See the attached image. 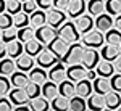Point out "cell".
Wrapping results in <instances>:
<instances>
[{
	"instance_id": "cell-49",
	"label": "cell",
	"mask_w": 121,
	"mask_h": 111,
	"mask_svg": "<svg viewBox=\"0 0 121 111\" xmlns=\"http://www.w3.org/2000/svg\"><path fill=\"white\" fill-rule=\"evenodd\" d=\"M113 66H115V71L116 73H121V55L113 61Z\"/></svg>"
},
{
	"instance_id": "cell-1",
	"label": "cell",
	"mask_w": 121,
	"mask_h": 111,
	"mask_svg": "<svg viewBox=\"0 0 121 111\" xmlns=\"http://www.w3.org/2000/svg\"><path fill=\"white\" fill-rule=\"evenodd\" d=\"M56 32H58V37H61L68 44H74V42H78L81 39V34H79V31L76 28L74 21H65L56 29Z\"/></svg>"
},
{
	"instance_id": "cell-55",
	"label": "cell",
	"mask_w": 121,
	"mask_h": 111,
	"mask_svg": "<svg viewBox=\"0 0 121 111\" xmlns=\"http://www.w3.org/2000/svg\"><path fill=\"white\" fill-rule=\"evenodd\" d=\"M120 50H121V45H120Z\"/></svg>"
},
{
	"instance_id": "cell-44",
	"label": "cell",
	"mask_w": 121,
	"mask_h": 111,
	"mask_svg": "<svg viewBox=\"0 0 121 111\" xmlns=\"http://www.w3.org/2000/svg\"><path fill=\"white\" fill-rule=\"evenodd\" d=\"M37 8L39 7H37V2L36 0H26V2H23V11H26L28 15L34 13Z\"/></svg>"
},
{
	"instance_id": "cell-36",
	"label": "cell",
	"mask_w": 121,
	"mask_h": 111,
	"mask_svg": "<svg viewBox=\"0 0 121 111\" xmlns=\"http://www.w3.org/2000/svg\"><path fill=\"white\" fill-rule=\"evenodd\" d=\"M105 11L112 16H118L121 13V0H105Z\"/></svg>"
},
{
	"instance_id": "cell-27",
	"label": "cell",
	"mask_w": 121,
	"mask_h": 111,
	"mask_svg": "<svg viewBox=\"0 0 121 111\" xmlns=\"http://www.w3.org/2000/svg\"><path fill=\"white\" fill-rule=\"evenodd\" d=\"M16 71V61L10 56H5L0 60V74L3 76H11Z\"/></svg>"
},
{
	"instance_id": "cell-22",
	"label": "cell",
	"mask_w": 121,
	"mask_h": 111,
	"mask_svg": "<svg viewBox=\"0 0 121 111\" xmlns=\"http://www.w3.org/2000/svg\"><path fill=\"white\" fill-rule=\"evenodd\" d=\"M47 24V15H45V10H36L34 13L29 15V26H32L34 29L40 28Z\"/></svg>"
},
{
	"instance_id": "cell-5",
	"label": "cell",
	"mask_w": 121,
	"mask_h": 111,
	"mask_svg": "<svg viewBox=\"0 0 121 111\" xmlns=\"http://www.w3.org/2000/svg\"><path fill=\"white\" fill-rule=\"evenodd\" d=\"M56 36H58L56 29L52 28V26H48V24H44V26H40V28L36 29V39H37L42 45H48Z\"/></svg>"
},
{
	"instance_id": "cell-30",
	"label": "cell",
	"mask_w": 121,
	"mask_h": 111,
	"mask_svg": "<svg viewBox=\"0 0 121 111\" xmlns=\"http://www.w3.org/2000/svg\"><path fill=\"white\" fill-rule=\"evenodd\" d=\"M50 108L52 110H61V111H66V110H69V98L68 97H65V95H56L53 100H50Z\"/></svg>"
},
{
	"instance_id": "cell-18",
	"label": "cell",
	"mask_w": 121,
	"mask_h": 111,
	"mask_svg": "<svg viewBox=\"0 0 121 111\" xmlns=\"http://www.w3.org/2000/svg\"><path fill=\"white\" fill-rule=\"evenodd\" d=\"M24 53V44L18 40V39H15V40H11L7 44V56L10 58H13V60H16L19 55H23Z\"/></svg>"
},
{
	"instance_id": "cell-41",
	"label": "cell",
	"mask_w": 121,
	"mask_h": 111,
	"mask_svg": "<svg viewBox=\"0 0 121 111\" xmlns=\"http://www.w3.org/2000/svg\"><path fill=\"white\" fill-rule=\"evenodd\" d=\"M10 90H11V81H10L7 76L0 74V95L5 97V95L10 93Z\"/></svg>"
},
{
	"instance_id": "cell-34",
	"label": "cell",
	"mask_w": 121,
	"mask_h": 111,
	"mask_svg": "<svg viewBox=\"0 0 121 111\" xmlns=\"http://www.w3.org/2000/svg\"><path fill=\"white\" fill-rule=\"evenodd\" d=\"M87 108V100L81 95H74L69 98V110L73 111H84Z\"/></svg>"
},
{
	"instance_id": "cell-24",
	"label": "cell",
	"mask_w": 121,
	"mask_h": 111,
	"mask_svg": "<svg viewBox=\"0 0 121 111\" xmlns=\"http://www.w3.org/2000/svg\"><path fill=\"white\" fill-rule=\"evenodd\" d=\"M92 92H94L92 81H89L87 77L76 82V95H81V97H84V98H87Z\"/></svg>"
},
{
	"instance_id": "cell-46",
	"label": "cell",
	"mask_w": 121,
	"mask_h": 111,
	"mask_svg": "<svg viewBox=\"0 0 121 111\" xmlns=\"http://www.w3.org/2000/svg\"><path fill=\"white\" fill-rule=\"evenodd\" d=\"M69 5V0H53V8L56 10H63L65 11Z\"/></svg>"
},
{
	"instance_id": "cell-17",
	"label": "cell",
	"mask_w": 121,
	"mask_h": 111,
	"mask_svg": "<svg viewBox=\"0 0 121 111\" xmlns=\"http://www.w3.org/2000/svg\"><path fill=\"white\" fill-rule=\"evenodd\" d=\"M121 55V50H120V45H102V50H100V56L107 61H115L118 56Z\"/></svg>"
},
{
	"instance_id": "cell-37",
	"label": "cell",
	"mask_w": 121,
	"mask_h": 111,
	"mask_svg": "<svg viewBox=\"0 0 121 111\" xmlns=\"http://www.w3.org/2000/svg\"><path fill=\"white\" fill-rule=\"evenodd\" d=\"M13 26H16V28H24V26H29V15L26 11H19L16 15H13Z\"/></svg>"
},
{
	"instance_id": "cell-16",
	"label": "cell",
	"mask_w": 121,
	"mask_h": 111,
	"mask_svg": "<svg viewBox=\"0 0 121 111\" xmlns=\"http://www.w3.org/2000/svg\"><path fill=\"white\" fill-rule=\"evenodd\" d=\"M16 69H21V71H24V73H28V71H31L32 68H34V65H36V60H34V56H31L29 53H23V55H19L16 60Z\"/></svg>"
},
{
	"instance_id": "cell-21",
	"label": "cell",
	"mask_w": 121,
	"mask_h": 111,
	"mask_svg": "<svg viewBox=\"0 0 121 111\" xmlns=\"http://www.w3.org/2000/svg\"><path fill=\"white\" fill-rule=\"evenodd\" d=\"M10 81H11V85L13 87H26L29 84V74H26L21 69H16L15 73L10 76Z\"/></svg>"
},
{
	"instance_id": "cell-45",
	"label": "cell",
	"mask_w": 121,
	"mask_h": 111,
	"mask_svg": "<svg viewBox=\"0 0 121 111\" xmlns=\"http://www.w3.org/2000/svg\"><path fill=\"white\" fill-rule=\"evenodd\" d=\"M11 110H15V105L11 103V100L7 97H2L0 98V111H11Z\"/></svg>"
},
{
	"instance_id": "cell-52",
	"label": "cell",
	"mask_w": 121,
	"mask_h": 111,
	"mask_svg": "<svg viewBox=\"0 0 121 111\" xmlns=\"http://www.w3.org/2000/svg\"><path fill=\"white\" fill-rule=\"evenodd\" d=\"M5 11V0H0V13Z\"/></svg>"
},
{
	"instance_id": "cell-9",
	"label": "cell",
	"mask_w": 121,
	"mask_h": 111,
	"mask_svg": "<svg viewBox=\"0 0 121 111\" xmlns=\"http://www.w3.org/2000/svg\"><path fill=\"white\" fill-rule=\"evenodd\" d=\"M48 79L52 81V82L55 84H60L61 81H65L68 79V74H66V66L65 63H55V65L50 68V71H48Z\"/></svg>"
},
{
	"instance_id": "cell-12",
	"label": "cell",
	"mask_w": 121,
	"mask_h": 111,
	"mask_svg": "<svg viewBox=\"0 0 121 111\" xmlns=\"http://www.w3.org/2000/svg\"><path fill=\"white\" fill-rule=\"evenodd\" d=\"M87 10V5H86V0H69V5L66 8V15L69 18L76 19L78 16L84 15V11Z\"/></svg>"
},
{
	"instance_id": "cell-31",
	"label": "cell",
	"mask_w": 121,
	"mask_h": 111,
	"mask_svg": "<svg viewBox=\"0 0 121 111\" xmlns=\"http://www.w3.org/2000/svg\"><path fill=\"white\" fill-rule=\"evenodd\" d=\"M42 95L45 97L47 100H53L56 95H58V84L52 82V81H47L42 84Z\"/></svg>"
},
{
	"instance_id": "cell-53",
	"label": "cell",
	"mask_w": 121,
	"mask_h": 111,
	"mask_svg": "<svg viewBox=\"0 0 121 111\" xmlns=\"http://www.w3.org/2000/svg\"><path fill=\"white\" fill-rule=\"evenodd\" d=\"M0 40H2V29H0Z\"/></svg>"
},
{
	"instance_id": "cell-14",
	"label": "cell",
	"mask_w": 121,
	"mask_h": 111,
	"mask_svg": "<svg viewBox=\"0 0 121 111\" xmlns=\"http://www.w3.org/2000/svg\"><path fill=\"white\" fill-rule=\"evenodd\" d=\"M87 108L92 111H102L107 110L105 108V95L99 92H92L87 97Z\"/></svg>"
},
{
	"instance_id": "cell-26",
	"label": "cell",
	"mask_w": 121,
	"mask_h": 111,
	"mask_svg": "<svg viewBox=\"0 0 121 111\" xmlns=\"http://www.w3.org/2000/svg\"><path fill=\"white\" fill-rule=\"evenodd\" d=\"M95 71H97V76H103V77H112L113 74L116 73L113 61H107V60L99 61V65L95 66Z\"/></svg>"
},
{
	"instance_id": "cell-42",
	"label": "cell",
	"mask_w": 121,
	"mask_h": 111,
	"mask_svg": "<svg viewBox=\"0 0 121 111\" xmlns=\"http://www.w3.org/2000/svg\"><path fill=\"white\" fill-rule=\"evenodd\" d=\"M13 26V15H10L8 11L0 13V29H7Z\"/></svg>"
},
{
	"instance_id": "cell-35",
	"label": "cell",
	"mask_w": 121,
	"mask_h": 111,
	"mask_svg": "<svg viewBox=\"0 0 121 111\" xmlns=\"http://www.w3.org/2000/svg\"><path fill=\"white\" fill-rule=\"evenodd\" d=\"M34 37H36V29L32 26H24V28L18 29V40H21L23 44L31 40V39H34Z\"/></svg>"
},
{
	"instance_id": "cell-4",
	"label": "cell",
	"mask_w": 121,
	"mask_h": 111,
	"mask_svg": "<svg viewBox=\"0 0 121 111\" xmlns=\"http://www.w3.org/2000/svg\"><path fill=\"white\" fill-rule=\"evenodd\" d=\"M100 58H102V56H100V52H97V48L87 47V48H84V52H82L81 63H82L87 69H95V66L99 65Z\"/></svg>"
},
{
	"instance_id": "cell-25",
	"label": "cell",
	"mask_w": 121,
	"mask_h": 111,
	"mask_svg": "<svg viewBox=\"0 0 121 111\" xmlns=\"http://www.w3.org/2000/svg\"><path fill=\"white\" fill-rule=\"evenodd\" d=\"M58 93L60 95H65L68 98L74 97L76 95V84L71 81V79H65L58 84Z\"/></svg>"
},
{
	"instance_id": "cell-54",
	"label": "cell",
	"mask_w": 121,
	"mask_h": 111,
	"mask_svg": "<svg viewBox=\"0 0 121 111\" xmlns=\"http://www.w3.org/2000/svg\"><path fill=\"white\" fill-rule=\"evenodd\" d=\"M21 2H26V0H21Z\"/></svg>"
},
{
	"instance_id": "cell-8",
	"label": "cell",
	"mask_w": 121,
	"mask_h": 111,
	"mask_svg": "<svg viewBox=\"0 0 121 111\" xmlns=\"http://www.w3.org/2000/svg\"><path fill=\"white\" fill-rule=\"evenodd\" d=\"M68 47H69V44H68L66 40H63L61 37L56 36L55 39H53V40L47 45V48H48V50H50V52H52V53H53L58 60H61V58H63V55L66 53V50H68Z\"/></svg>"
},
{
	"instance_id": "cell-11",
	"label": "cell",
	"mask_w": 121,
	"mask_h": 111,
	"mask_svg": "<svg viewBox=\"0 0 121 111\" xmlns=\"http://www.w3.org/2000/svg\"><path fill=\"white\" fill-rule=\"evenodd\" d=\"M56 61H60V60H58V58H56L48 48H44V50L36 56V63H37L40 68H45V69H47V68H52Z\"/></svg>"
},
{
	"instance_id": "cell-38",
	"label": "cell",
	"mask_w": 121,
	"mask_h": 111,
	"mask_svg": "<svg viewBox=\"0 0 121 111\" xmlns=\"http://www.w3.org/2000/svg\"><path fill=\"white\" fill-rule=\"evenodd\" d=\"M15 39H18V28L16 26H10L7 29H2V40L5 44H8Z\"/></svg>"
},
{
	"instance_id": "cell-47",
	"label": "cell",
	"mask_w": 121,
	"mask_h": 111,
	"mask_svg": "<svg viewBox=\"0 0 121 111\" xmlns=\"http://www.w3.org/2000/svg\"><path fill=\"white\" fill-rule=\"evenodd\" d=\"M37 2V7L40 10H48L53 7V0H36Z\"/></svg>"
},
{
	"instance_id": "cell-10",
	"label": "cell",
	"mask_w": 121,
	"mask_h": 111,
	"mask_svg": "<svg viewBox=\"0 0 121 111\" xmlns=\"http://www.w3.org/2000/svg\"><path fill=\"white\" fill-rule=\"evenodd\" d=\"M113 23H115V19L112 18V15H108V13L105 11V13H102V15L95 16V19H94V28L105 34L108 29L113 28Z\"/></svg>"
},
{
	"instance_id": "cell-28",
	"label": "cell",
	"mask_w": 121,
	"mask_h": 111,
	"mask_svg": "<svg viewBox=\"0 0 121 111\" xmlns=\"http://www.w3.org/2000/svg\"><path fill=\"white\" fill-rule=\"evenodd\" d=\"M42 50H44V45L39 42L36 37L31 39V40H28V42H24V52L29 53L31 56H37Z\"/></svg>"
},
{
	"instance_id": "cell-13",
	"label": "cell",
	"mask_w": 121,
	"mask_h": 111,
	"mask_svg": "<svg viewBox=\"0 0 121 111\" xmlns=\"http://www.w3.org/2000/svg\"><path fill=\"white\" fill-rule=\"evenodd\" d=\"M74 24L78 28V31H79V34L82 36V34L94 29V16L92 15H81V16H78L74 19Z\"/></svg>"
},
{
	"instance_id": "cell-51",
	"label": "cell",
	"mask_w": 121,
	"mask_h": 111,
	"mask_svg": "<svg viewBox=\"0 0 121 111\" xmlns=\"http://www.w3.org/2000/svg\"><path fill=\"white\" fill-rule=\"evenodd\" d=\"M113 28H116L118 31H121V13L116 16V19H115V23H113Z\"/></svg>"
},
{
	"instance_id": "cell-50",
	"label": "cell",
	"mask_w": 121,
	"mask_h": 111,
	"mask_svg": "<svg viewBox=\"0 0 121 111\" xmlns=\"http://www.w3.org/2000/svg\"><path fill=\"white\" fill-rule=\"evenodd\" d=\"M95 77H97V71L95 69H87V79L89 81H94Z\"/></svg>"
},
{
	"instance_id": "cell-48",
	"label": "cell",
	"mask_w": 121,
	"mask_h": 111,
	"mask_svg": "<svg viewBox=\"0 0 121 111\" xmlns=\"http://www.w3.org/2000/svg\"><path fill=\"white\" fill-rule=\"evenodd\" d=\"M7 56V44L3 40H0V60Z\"/></svg>"
},
{
	"instance_id": "cell-20",
	"label": "cell",
	"mask_w": 121,
	"mask_h": 111,
	"mask_svg": "<svg viewBox=\"0 0 121 111\" xmlns=\"http://www.w3.org/2000/svg\"><path fill=\"white\" fill-rule=\"evenodd\" d=\"M92 87H94V92H99V93H102V95H105L107 92H110V90H112L110 77L97 76V77L92 81Z\"/></svg>"
},
{
	"instance_id": "cell-39",
	"label": "cell",
	"mask_w": 121,
	"mask_h": 111,
	"mask_svg": "<svg viewBox=\"0 0 121 111\" xmlns=\"http://www.w3.org/2000/svg\"><path fill=\"white\" fill-rule=\"evenodd\" d=\"M23 10V2L21 0H5V11L10 15H16Z\"/></svg>"
},
{
	"instance_id": "cell-43",
	"label": "cell",
	"mask_w": 121,
	"mask_h": 111,
	"mask_svg": "<svg viewBox=\"0 0 121 111\" xmlns=\"http://www.w3.org/2000/svg\"><path fill=\"white\" fill-rule=\"evenodd\" d=\"M110 85H112V90L121 92V73H116L110 77Z\"/></svg>"
},
{
	"instance_id": "cell-6",
	"label": "cell",
	"mask_w": 121,
	"mask_h": 111,
	"mask_svg": "<svg viewBox=\"0 0 121 111\" xmlns=\"http://www.w3.org/2000/svg\"><path fill=\"white\" fill-rule=\"evenodd\" d=\"M45 15H47V24L52 26V28H55V29H58L66 21V13L63 10L48 8L45 11Z\"/></svg>"
},
{
	"instance_id": "cell-3",
	"label": "cell",
	"mask_w": 121,
	"mask_h": 111,
	"mask_svg": "<svg viewBox=\"0 0 121 111\" xmlns=\"http://www.w3.org/2000/svg\"><path fill=\"white\" fill-rule=\"evenodd\" d=\"M81 39H82L81 44H82L84 47H91V48H102V45L105 44V34L100 32V31H97L95 28H94L92 31L82 34Z\"/></svg>"
},
{
	"instance_id": "cell-19",
	"label": "cell",
	"mask_w": 121,
	"mask_h": 111,
	"mask_svg": "<svg viewBox=\"0 0 121 111\" xmlns=\"http://www.w3.org/2000/svg\"><path fill=\"white\" fill-rule=\"evenodd\" d=\"M121 105V92L110 90L105 93V108L107 110H118Z\"/></svg>"
},
{
	"instance_id": "cell-33",
	"label": "cell",
	"mask_w": 121,
	"mask_h": 111,
	"mask_svg": "<svg viewBox=\"0 0 121 111\" xmlns=\"http://www.w3.org/2000/svg\"><path fill=\"white\" fill-rule=\"evenodd\" d=\"M105 42L110 45H121V31L112 28L105 32Z\"/></svg>"
},
{
	"instance_id": "cell-29",
	"label": "cell",
	"mask_w": 121,
	"mask_h": 111,
	"mask_svg": "<svg viewBox=\"0 0 121 111\" xmlns=\"http://www.w3.org/2000/svg\"><path fill=\"white\" fill-rule=\"evenodd\" d=\"M87 11H89V15H92L94 18L105 13V0H89Z\"/></svg>"
},
{
	"instance_id": "cell-2",
	"label": "cell",
	"mask_w": 121,
	"mask_h": 111,
	"mask_svg": "<svg viewBox=\"0 0 121 111\" xmlns=\"http://www.w3.org/2000/svg\"><path fill=\"white\" fill-rule=\"evenodd\" d=\"M82 52H84V45L82 44H69L66 53L63 55V58L60 60L61 63H65L66 66L69 65H74V63H81V58H82Z\"/></svg>"
},
{
	"instance_id": "cell-32",
	"label": "cell",
	"mask_w": 121,
	"mask_h": 111,
	"mask_svg": "<svg viewBox=\"0 0 121 111\" xmlns=\"http://www.w3.org/2000/svg\"><path fill=\"white\" fill-rule=\"evenodd\" d=\"M50 100H47L44 95H39V97H36V98H32L31 100V110L32 111H47L48 108H50Z\"/></svg>"
},
{
	"instance_id": "cell-7",
	"label": "cell",
	"mask_w": 121,
	"mask_h": 111,
	"mask_svg": "<svg viewBox=\"0 0 121 111\" xmlns=\"http://www.w3.org/2000/svg\"><path fill=\"white\" fill-rule=\"evenodd\" d=\"M66 74H68V79H71L73 82H78L87 77V68L82 63H74L66 68Z\"/></svg>"
},
{
	"instance_id": "cell-23",
	"label": "cell",
	"mask_w": 121,
	"mask_h": 111,
	"mask_svg": "<svg viewBox=\"0 0 121 111\" xmlns=\"http://www.w3.org/2000/svg\"><path fill=\"white\" fill-rule=\"evenodd\" d=\"M48 79V73H45V68H32L29 71V81L31 82H36L39 85H42L44 82H47Z\"/></svg>"
},
{
	"instance_id": "cell-15",
	"label": "cell",
	"mask_w": 121,
	"mask_h": 111,
	"mask_svg": "<svg viewBox=\"0 0 121 111\" xmlns=\"http://www.w3.org/2000/svg\"><path fill=\"white\" fill-rule=\"evenodd\" d=\"M8 98L11 100V103H13L15 106L29 102L28 92H26V89H23V87H15V89H11L10 93H8Z\"/></svg>"
},
{
	"instance_id": "cell-40",
	"label": "cell",
	"mask_w": 121,
	"mask_h": 111,
	"mask_svg": "<svg viewBox=\"0 0 121 111\" xmlns=\"http://www.w3.org/2000/svg\"><path fill=\"white\" fill-rule=\"evenodd\" d=\"M26 89V92H28V97L32 100V98H36V97H39V95H42V85H39V84L36 82H31L29 81V84L24 87Z\"/></svg>"
}]
</instances>
